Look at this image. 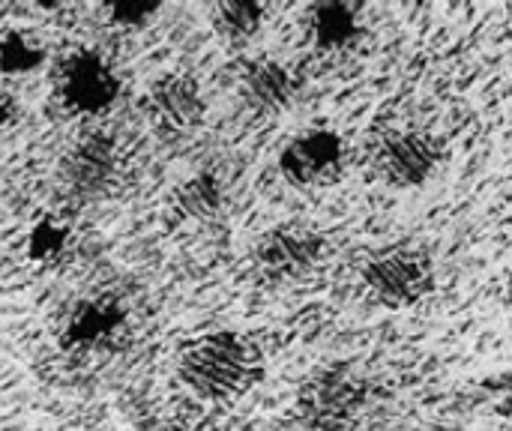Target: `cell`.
I'll return each mask as SVG.
<instances>
[{"instance_id":"cell-1","label":"cell","mask_w":512,"mask_h":431,"mask_svg":"<svg viewBox=\"0 0 512 431\" xmlns=\"http://www.w3.org/2000/svg\"><path fill=\"white\" fill-rule=\"evenodd\" d=\"M264 378V357L240 333L216 330L186 345L180 354L183 387L204 402H234L258 387Z\"/></svg>"},{"instance_id":"cell-2","label":"cell","mask_w":512,"mask_h":431,"mask_svg":"<svg viewBox=\"0 0 512 431\" xmlns=\"http://www.w3.org/2000/svg\"><path fill=\"white\" fill-rule=\"evenodd\" d=\"M369 402V378L348 363H333L303 381L297 393V417L309 431H354Z\"/></svg>"},{"instance_id":"cell-3","label":"cell","mask_w":512,"mask_h":431,"mask_svg":"<svg viewBox=\"0 0 512 431\" xmlns=\"http://www.w3.org/2000/svg\"><path fill=\"white\" fill-rule=\"evenodd\" d=\"M360 279L366 294L390 312L414 309L426 303L438 288L435 258L429 255V249L411 243H396L372 252L363 261Z\"/></svg>"},{"instance_id":"cell-4","label":"cell","mask_w":512,"mask_h":431,"mask_svg":"<svg viewBox=\"0 0 512 431\" xmlns=\"http://www.w3.org/2000/svg\"><path fill=\"white\" fill-rule=\"evenodd\" d=\"M372 165L390 189H423L444 165V144L420 129L387 132L375 144Z\"/></svg>"},{"instance_id":"cell-5","label":"cell","mask_w":512,"mask_h":431,"mask_svg":"<svg viewBox=\"0 0 512 431\" xmlns=\"http://www.w3.org/2000/svg\"><path fill=\"white\" fill-rule=\"evenodd\" d=\"M348 147L333 129H306L294 135L279 153V174L294 189H324L336 183L345 171Z\"/></svg>"},{"instance_id":"cell-6","label":"cell","mask_w":512,"mask_h":431,"mask_svg":"<svg viewBox=\"0 0 512 431\" xmlns=\"http://www.w3.org/2000/svg\"><path fill=\"white\" fill-rule=\"evenodd\" d=\"M327 258V240L309 225H279L255 243V270L267 282H297Z\"/></svg>"},{"instance_id":"cell-7","label":"cell","mask_w":512,"mask_h":431,"mask_svg":"<svg viewBox=\"0 0 512 431\" xmlns=\"http://www.w3.org/2000/svg\"><path fill=\"white\" fill-rule=\"evenodd\" d=\"M57 96L75 114H102L120 96L114 66L93 48H75L57 69Z\"/></svg>"},{"instance_id":"cell-8","label":"cell","mask_w":512,"mask_h":431,"mask_svg":"<svg viewBox=\"0 0 512 431\" xmlns=\"http://www.w3.org/2000/svg\"><path fill=\"white\" fill-rule=\"evenodd\" d=\"M120 159L117 147L108 135H84L60 162V177L69 195L81 201H96L102 198L111 183L117 180Z\"/></svg>"},{"instance_id":"cell-9","label":"cell","mask_w":512,"mask_h":431,"mask_svg":"<svg viewBox=\"0 0 512 431\" xmlns=\"http://www.w3.org/2000/svg\"><path fill=\"white\" fill-rule=\"evenodd\" d=\"M147 108L153 120L168 132H195L204 123L207 102L201 84L186 72H168L150 84Z\"/></svg>"},{"instance_id":"cell-10","label":"cell","mask_w":512,"mask_h":431,"mask_svg":"<svg viewBox=\"0 0 512 431\" xmlns=\"http://www.w3.org/2000/svg\"><path fill=\"white\" fill-rule=\"evenodd\" d=\"M126 324V309L114 297H93L75 306L63 324L60 342L66 351H96L120 336Z\"/></svg>"},{"instance_id":"cell-11","label":"cell","mask_w":512,"mask_h":431,"mask_svg":"<svg viewBox=\"0 0 512 431\" xmlns=\"http://www.w3.org/2000/svg\"><path fill=\"white\" fill-rule=\"evenodd\" d=\"M240 93L255 114L273 117L294 105L297 78H294L291 66H285L282 60L258 57L246 66V72L240 78Z\"/></svg>"},{"instance_id":"cell-12","label":"cell","mask_w":512,"mask_h":431,"mask_svg":"<svg viewBox=\"0 0 512 431\" xmlns=\"http://www.w3.org/2000/svg\"><path fill=\"white\" fill-rule=\"evenodd\" d=\"M312 45L324 54H339L363 39V6L360 3H315L309 9Z\"/></svg>"},{"instance_id":"cell-13","label":"cell","mask_w":512,"mask_h":431,"mask_svg":"<svg viewBox=\"0 0 512 431\" xmlns=\"http://www.w3.org/2000/svg\"><path fill=\"white\" fill-rule=\"evenodd\" d=\"M222 201H225V186H222V177L213 171L189 174L174 192V207L186 222L213 219L222 210Z\"/></svg>"},{"instance_id":"cell-14","label":"cell","mask_w":512,"mask_h":431,"mask_svg":"<svg viewBox=\"0 0 512 431\" xmlns=\"http://www.w3.org/2000/svg\"><path fill=\"white\" fill-rule=\"evenodd\" d=\"M213 30L228 42H249L267 21V6L258 0H222L210 12Z\"/></svg>"},{"instance_id":"cell-15","label":"cell","mask_w":512,"mask_h":431,"mask_svg":"<svg viewBox=\"0 0 512 431\" xmlns=\"http://www.w3.org/2000/svg\"><path fill=\"white\" fill-rule=\"evenodd\" d=\"M69 246H72V231L54 216H42L39 222H33L24 237L27 261L39 264V267H51V264L63 261Z\"/></svg>"},{"instance_id":"cell-16","label":"cell","mask_w":512,"mask_h":431,"mask_svg":"<svg viewBox=\"0 0 512 431\" xmlns=\"http://www.w3.org/2000/svg\"><path fill=\"white\" fill-rule=\"evenodd\" d=\"M45 66L42 42L27 30H6L0 36V75L24 78Z\"/></svg>"},{"instance_id":"cell-17","label":"cell","mask_w":512,"mask_h":431,"mask_svg":"<svg viewBox=\"0 0 512 431\" xmlns=\"http://www.w3.org/2000/svg\"><path fill=\"white\" fill-rule=\"evenodd\" d=\"M162 6L156 3H135V0H123V3H108L105 12H108V21L120 30H141L147 27L156 15H159Z\"/></svg>"},{"instance_id":"cell-18","label":"cell","mask_w":512,"mask_h":431,"mask_svg":"<svg viewBox=\"0 0 512 431\" xmlns=\"http://www.w3.org/2000/svg\"><path fill=\"white\" fill-rule=\"evenodd\" d=\"M489 393H492V405H495L498 417L512 426V372L498 378L495 384H489Z\"/></svg>"},{"instance_id":"cell-19","label":"cell","mask_w":512,"mask_h":431,"mask_svg":"<svg viewBox=\"0 0 512 431\" xmlns=\"http://www.w3.org/2000/svg\"><path fill=\"white\" fill-rule=\"evenodd\" d=\"M18 120V111H15V102L9 96H0V135L9 132V126Z\"/></svg>"},{"instance_id":"cell-20","label":"cell","mask_w":512,"mask_h":431,"mask_svg":"<svg viewBox=\"0 0 512 431\" xmlns=\"http://www.w3.org/2000/svg\"><path fill=\"white\" fill-rule=\"evenodd\" d=\"M504 312H507V321H510V330H512V279H510V285H507V291H504Z\"/></svg>"},{"instance_id":"cell-21","label":"cell","mask_w":512,"mask_h":431,"mask_svg":"<svg viewBox=\"0 0 512 431\" xmlns=\"http://www.w3.org/2000/svg\"><path fill=\"white\" fill-rule=\"evenodd\" d=\"M174 431H210V429H201V426H186V429H174Z\"/></svg>"}]
</instances>
